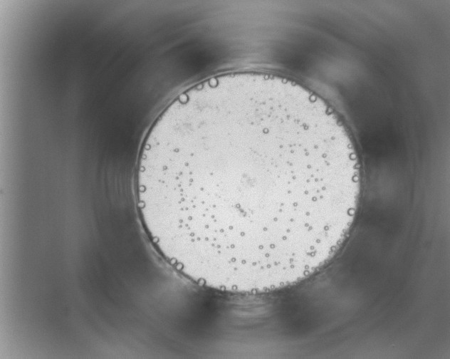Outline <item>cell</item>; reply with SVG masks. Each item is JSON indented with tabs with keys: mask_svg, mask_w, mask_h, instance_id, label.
Returning <instances> with one entry per match:
<instances>
[{
	"mask_svg": "<svg viewBox=\"0 0 450 359\" xmlns=\"http://www.w3.org/2000/svg\"><path fill=\"white\" fill-rule=\"evenodd\" d=\"M142 218L180 274L261 294L298 283L338 251L354 221L360 164L345 125L287 78L202 81L154 123L137 167Z\"/></svg>",
	"mask_w": 450,
	"mask_h": 359,
	"instance_id": "6da1fadb",
	"label": "cell"
}]
</instances>
